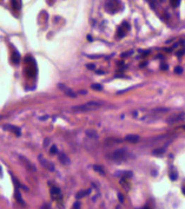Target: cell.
<instances>
[{"mask_svg":"<svg viewBox=\"0 0 185 209\" xmlns=\"http://www.w3.org/2000/svg\"><path fill=\"white\" fill-rule=\"evenodd\" d=\"M103 106V103L101 102H98V100H90L86 102L84 104H80L77 106H73L72 111L74 112H86V111H92V110H97L99 108Z\"/></svg>","mask_w":185,"mask_h":209,"instance_id":"cell-1","label":"cell"},{"mask_svg":"<svg viewBox=\"0 0 185 209\" xmlns=\"http://www.w3.org/2000/svg\"><path fill=\"white\" fill-rule=\"evenodd\" d=\"M127 158V150L126 149H119L116 150L112 154V159L116 162H123Z\"/></svg>","mask_w":185,"mask_h":209,"instance_id":"cell-2","label":"cell"},{"mask_svg":"<svg viewBox=\"0 0 185 209\" xmlns=\"http://www.w3.org/2000/svg\"><path fill=\"white\" fill-rule=\"evenodd\" d=\"M105 7L110 13H115L117 11L120 10V4L118 0H106V4H105Z\"/></svg>","mask_w":185,"mask_h":209,"instance_id":"cell-3","label":"cell"},{"mask_svg":"<svg viewBox=\"0 0 185 209\" xmlns=\"http://www.w3.org/2000/svg\"><path fill=\"white\" fill-rule=\"evenodd\" d=\"M185 120V113L184 112H182V113H178V115L170 116L166 122H167L169 124H176V123H179V122H182V120Z\"/></svg>","mask_w":185,"mask_h":209,"instance_id":"cell-4","label":"cell"},{"mask_svg":"<svg viewBox=\"0 0 185 209\" xmlns=\"http://www.w3.org/2000/svg\"><path fill=\"white\" fill-rule=\"evenodd\" d=\"M51 197H52L53 201H57V202L61 201L63 195H61V191H60L58 187H52L51 188Z\"/></svg>","mask_w":185,"mask_h":209,"instance_id":"cell-5","label":"cell"},{"mask_svg":"<svg viewBox=\"0 0 185 209\" xmlns=\"http://www.w3.org/2000/svg\"><path fill=\"white\" fill-rule=\"evenodd\" d=\"M19 159H20V162L22 163V165H25V167L27 168V170L33 171V172H36V171H37V168L34 167V164H32V163H31L26 157H24V156H19Z\"/></svg>","mask_w":185,"mask_h":209,"instance_id":"cell-6","label":"cell"},{"mask_svg":"<svg viewBox=\"0 0 185 209\" xmlns=\"http://www.w3.org/2000/svg\"><path fill=\"white\" fill-rule=\"evenodd\" d=\"M58 86H59V89L61 90V91H63V92H64V93H65L67 97H71V98H76V97H77L76 92H73V91L70 89V88L65 86L64 84H59Z\"/></svg>","mask_w":185,"mask_h":209,"instance_id":"cell-7","label":"cell"},{"mask_svg":"<svg viewBox=\"0 0 185 209\" xmlns=\"http://www.w3.org/2000/svg\"><path fill=\"white\" fill-rule=\"evenodd\" d=\"M38 159H39V162L41 163V165L43 167H45L47 170H50V171H54V165L50 162V161H47V159H45L41 155H40L39 157H38Z\"/></svg>","mask_w":185,"mask_h":209,"instance_id":"cell-8","label":"cell"},{"mask_svg":"<svg viewBox=\"0 0 185 209\" xmlns=\"http://www.w3.org/2000/svg\"><path fill=\"white\" fill-rule=\"evenodd\" d=\"M128 29H130V26H128V24L127 23H123V25L119 27V30H118V38H120V37H124L125 34H126V31H128Z\"/></svg>","mask_w":185,"mask_h":209,"instance_id":"cell-9","label":"cell"},{"mask_svg":"<svg viewBox=\"0 0 185 209\" xmlns=\"http://www.w3.org/2000/svg\"><path fill=\"white\" fill-rule=\"evenodd\" d=\"M2 128L5 130H9L11 132H14L17 136H20V134H21L19 128H17V127H14V125H11V124H5V125H2Z\"/></svg>","mask_w":185,"mask_h":209,"instance_id":"cell-10","label":"cell"},{"mask_svg":"<svg viewBox=\"0 0 185 209\" xmlns=\"http://www.w3.org/2000/svg\"><path fill=\"white\" fill-rule=\"evenodd\" d=\"M58 158H59V161H60V163H63V164H66V165H67V164L71 163V159L68 158V156L66 154H64V152H59Z\"/></svg>","mask_w":185,"mask_h":209,"instance_id":"cell-11","label":"cell"},{"mask_svg":"<svg viewBox=\"0 0 185 209\" xmlns=\"http://www.w3.org/2000/svg\"><path fill=\"white\" fill-rule=\"evenodd\" d=\"M125 139L127 142H130V143H138L139 142V136H137V135H127Z\"/></svg>","mask_w":185,"mask_h":209,"instance_id":"cell-12","label":"cell"},{"mask_svg":"<svg viewBox=\"0 0 185 209\" xmlns=\"http://www.w3.org/2000/svg\"><path fill=\"white\" fill-rule=\"evenodd\" d=\"M14 196H15V199H17V201L19 202L20 204L25 206V202H24V200H22V197H21V195H20V191H19L18 189H15V193H14Z\"/></svg>","mask_w":185,"mask_h":209,"instance_id":"cell-13","label":"cell"},{"mask_svg":"<svg viewBox=\"0 0 185 209\" xmlns=\"http://www.w3.org/2000/svg\"><path fill=\"white\" fill-rule=\"evenodd\" d=\"M88 194H90V190H81V191H79L78 194L76 195V197L77 199H83V197L87 196Z\"/></svg>","mask_w":185,"mask_h":209,"instance_id":"cell-14","label":"cell"},{"mask_svg":"<svg viewBox=\"0 0 185 209\" xmlns=\"http://www.w3.org/2000/svg\"><path fill=\"white\" fill-rule=\"evenodd\" d=\"M120 184H122V186H123L126 190L130 189V184H128V182H127L126 177H123V179H120Z\"/></svg>","mask_w":185,"mask_h":209,"instance_id":"cell-15","label":"cell"},{"mask_svg":"<svg viewBox=\"0 0 185 209\" xmlns=\"http://www.w3.org/2000/svg\"><path fill=\"white\" fill-rule=\"evenodd\" d=\"M13 53H14V57H12V61H13L14 64H18V63H19V60H20L19 53H18V52H17L15 50L13 51Z\"/></svg>","mask_w":185,"mask_h":209,"instance_id":"cell-16","label":"cell"},{"mask_svg":"<svg viewBox=\"0 0 185 209\" xmlns=\"http://www.w3.org/2000/svg\"><path fill=\"white\" fill-rule=\"evenodd\" d=\"M11 2H12V6L14 10H20V2L18 0H11Z\"/></svg>","mask_w":185,"mask_h":209,"instance_id":"cell-17","label":"cell"},{"mask_svg":"<svg viewBox=\"0 0 185 209\" xmlns=\"http://www.w3.org/2000/svg\"><path fill=\"white\" fill-rule=\"evenodd\" d=\"M93 169L96 170V171H98L99 174H103V175L105 174V172H104V168H103V167H99V165H93Z\"/></svg>","mask_w":185,"mask_h":209,"instance_id":"cell-18","label":"cell"},{"mask_svg":"<svg viewBox=\"0 0 185 209\" xmlns=\"http://www.w3.org/2000/svg\"><path fill=\"white\" fill-rule=\"evenodd\" d=\"M179 1H180V0H170V2H171V6L177 7V6L179 5Z\"/></svg>","mask_w":185,"mask_h":209,"instance_id":"cell-19","label":"cell"},{"mask_svg":"<svg viewBox=\"0 0 185 209\" xmlns=\"http://www.w3.org/2000/svg\"><path fill=\"white\" fill-rule=\"evenodd\" d=\"M93 90H98V91H100V90L103 89L101 88V85H99V84H92V86H91Z\"/></svg>","mask_w":185,"mask_h":209,"instance_id":"cell-20","label":"cell"},{"mask_svg":"<svg viewBox=\"0 0 185 209\" xmlns=\"http://www.w3.org/2000/svg\"><path fill=\"white\" fill-rule=\"evenodd\" d=\"M50 152H51L52 155H54V154H57V148H56V145H53V147L51 148V150H50Z\"/></svg>","mask_w":185,"mask_h":209,"instance_id":"cell-21","label":"cell"},{"mask_svg":"<svg viewBox=\"0 0 185 209\" xmlns=\"http://www.w3.org/2000/svg\"><path fill=\"white\" fill-rule=\"evenodd\" d=\"M72 209H80V203H79V202H76V203L73 204Z\"/></svg>","mask_w":185,"mask_h":209,"instance_id":"cell-22","label":"cell"},{"mask_svg":"<svg viewBox=\"0 0 185 209\" xmlns=\"http://www.w3.org/2000/svg\"><path fill=\"white\" fill-rule=\"evenodd\" d=\"M40 209H51V207H50L49 203H44L43 206H41V208Z\"/></svg>","mask_w":185,"mask_h":209,"instance_id":"cell-23","label":"cell"},{"mask_svg":"<svg viewBox=\"0 0 185 209\" xmlns=\"http://www.w3.org/2000/svg\"><path fill=\"white\" fill-rule=\"evenodd\" d=\"M118 197L120 200V202H124V196H123L122 194H118Z\"/></svg>","mask_w":185,"mask_h":209,"instance_id":"cell-24","label":"cell"},{"mask_svg":"<svg viewBox=\"0 0 185 209\" xmlns=\"http://www.w3.org/2000/svg\"><path fill=\"white\" fill-rule=\"evenodd\" d=\"M87 68H90V69H91V70H93V69H94V68H96V66H94L93 64H88V65H87Z\"/></svg>","mask_w":185,"mask_h":209,"instance_id":"cell-25","label":"cell"},{"mask_svg":"<svg viewBox=\"0 0 185 209\" xmlns=\"http://www.w3.org/2000/svg\"><path fill=\"white\" fill-rule=\"evenodd\" d=\"M176 72H177V73H180V72H182V69H180V68H176Z\"/></svg>","mask_w":185,"mask_h":209,"instance_id":"cell-26","label":"cell"},{"mask_svg":"<svg viewBox=\"0 0 185 209\" xmlns=\"http://www.w3.org/2000/svg\"><path fill=\"white\" fill-rule=\"evenodd\" d=\"M183 194H184V195H185V187H184V188H183Z\"/></svg>","mask_w":185,"mask_h":209,"instance_id":"cell-27","label":"cell"},{"mask_svg":"<svg viewBox=\"0 0 185 209\" xmlns=\"http://www.w3.org/2000/svg\"><path fill=\"white\" fill-rule=\"evenodd\" d=\"M143 209H150V208H149V207H144Z\"/></svg>","mask_w":185,"mask_h":209,"instance_id":"cell-28","label":"cell"},{"mask_svg":"<svg viewBox=\"0 0 185 209\" xmlns=\"http://www.w3.org/2000/svg\"><path fill=\"white\" fill-rule=\"evenodd\" d=\"M0 175H1V169H0Z\"/></svg>","mask_w":185,"mask_h":209,"instance_id":"cell-29","label":"cell"},{"mask_svg":"<svg viewBox=\"0 0 185 209\" xmlns=\"http://www.w3.org/2000/svg\"><path fill=\"white\" fill-rule=\"evenodd\" d=\"M162 1H164V0H162Z\"/></svg>","mask_w":185,"mask_h":209,"instance_id":"cell-30","label":"cell"},{"mask_svg":"<svg viewBox=\"0 0 185 209\" xmlns=\"http://www.w3.org/2000/svg\"><path fill=\"white\" fill-rule=\"evenodd\" d=\"M184 129H185V127H184Z\"/></svg>","mask_w":185,"mask_h":209,"instance_id":"cell-31","label":"cell"}]
</instances>
